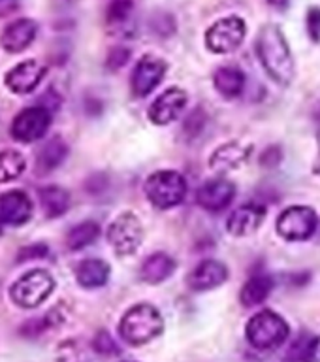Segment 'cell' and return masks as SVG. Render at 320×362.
Masks as SVG:
<instances>
[{
	"mask_svg": "<svg viewBox=\"0 0 320 362\" xmlns=\"http://www.w3.org/2000/svg\"><path fill=\"white\" fill-rule=\"evenodd\" d=\"M59 104H61V96L57 95L55 89H49L38 100V106L44 107V110H47V112H49V113L55 112L57 107H59Z\"/></svg>",
	"mask_w": 320,
	"mask_h": 362,
	"instance_id": "33",
	"label": "cell"
},
{
	"mask_svg": "<svg viewBox=\"0 0 320 362\" xmlns=\"http://www.w3.org/2000/svg\"><path fill=\"white\" fill-rule=\"evenodd\" d=\"M132 8H134V2L132 0H112L107 4L106 17L107 23L112 25H119V23L126 21L132 13Z\"/></svg>",
	"mask_w": 320,
	"mask_h": 362,
	"instance_id": "27",
	"label": "cell"
},
{
	"mask_svg": "<svg viewBox=\"0 0 320 362\" xmlns=\"http://www.w3.org/2000/svg\"><path fill=\"white\" fill-rule=\"evenodd\" d=\"M186 106V93L179 87H170L153 102L149 107V119L155 124H168L179 117L183 107Z\"/></svg>",
	"mask_w": 320,
	"mask_h": 362,
	"instance_id": "13",
	"label": "cell"
},
{
	"mask_svg": "<svg viewBox=\"0 0 320 362\" xmlns=\"http://www.w3.org/2000/svg\"><path fill=\"white\" fill-rule=\"evenodd\" d=\"M51 124V113L40 106H32L23 110L16 115L11 123V136L23 144H32V141L44 138Z\"/></svg>",
	"mask_w": 320,
	"mask_h": 362,
	"instance_id": "9",
	"label": "cell"
},
{
	"mask_svg": "<svg viewBox=\"0 0 320 362\" xmlns=\"http://www.w3.org/2000/svg\"><path fill=\"white\" fill-rule=\"evenodd\" d=\"M68 157L66 141L61 136H53L40 147L38 158H36V168L40 174H47L51 170L59 168Z\"/></svg>",
	"mask_w": 320,
	"mask_h": 362,
	"instance_id": "20",
	"label": "cell"
},
{
	"mask_svg": "<svg viewBox=\"0 0 320 362\" xmlns=\"http://www.w3.org/2000/svg\"><path fill=\"white\" fill-rule=\"evenodd\" d=\"M271 287H273V283H271V279L268 276H264V274L253 276L243 285L242 294H239L242 304L245 308H254V305L262 304L270 296Z\"/></svg>",
	"mask_w": 320,
	"mask_h": 362,
	"instance_id": "24",
	"label": "cell"
},
{
	"mask_svg": "<svg viewBox=\"0 0 320 362\" xmlns=\"http://www.w3.org/2000/svg\"><path fill=\"white\" fill-rule=\"evenodd\" d=\"M319 217L307 206H292L287 208L277 219V232L279 236L288 242H304L315 234Z\"/></svg>",
	"mask_w": 320,
	"mask_h": 362,
	"instance_id": "8",
	"label": "cell"
},
{
	"mask_svg": "<svg viewBox=\"0 0 320 362\" xmlns=\"http://www.w3.org/2000/svg\"><path fill=\"white\" fill-rule=\"evenodd\" d=\"M25 168H27V160L21 153L13 149L0 151V183L17 180L25 172Z\"/></svg>",
	"mask_w": 320,
	"mask_h": 362,
	"instance_id": "26",
	"label": "cell"
},
{
	"mask_svg": "<svg viewBox=\"0 0 320 362\" xmlns=\"http://www.w3.org/2000/svg\"><path fill=\"white\" fill-rule=\"evenodd\" d=\"M0 236H2V221H0Z\"/></svg>",
	"mask_w": 320,
	"mask_h": 362,
	"instance_id": "37",
	"label": "cell"
},
{
	"mask_svg": "<svg viewBox=\"0 0 320 362\" xmlns=\"http://www.w3.org/2000/svg\"><path fill=\"white\" fill-rule=\"evenodd\" d=\"M236 197V185L228 180L206 181L196 192L198 206L208 211H220L228 208Z\"/></svg>",
	"mask_w": 320,
	"mask_h": 362,
	"instance_id": "12",
	"label": "cell"
},
{
	"mask_svg": "<svg viewBox=\"0 0 320 362\" xmlns=\"http://www.w3.org/2000/svg\"><path fill=\"white\" fill-rule=\"evenodd\" d=\"M256 53L266 72L277 83L288 85L294 78V61L285 34L277 25H266L256 38Z\"/></svg>",
	"mask_w": 320,
	"mask_h": 362,
	"instance_id": "1",
	"label": "cell"
},
{
	"mask_svg": "<svg viewBox=\"0 0 320 362\" xmlns=\"http://www.w3.org/2000/svg\"><path fill=\"white\" fill-rule=\"evenodd\" d=\"M213 83L225 98H236L245 87V74L236 66H223L215 72Z\"/></svg>",
	"mask_w": 320,
	"mask_h": 362,
	"instance_id": "23",
	"label": "cell"
},
{
	"mask_svg": "<svg viewBox=\"0 0 320 362\" xmlns=\"http://www.w3.org/2000/svg\"><path fill=\"white\" fill-rule=\"evenodd\" d=\"M106 238L119 257H129V255L136 253L143 242L141 221L132 211H124L109 223Z\"/></svg>",
	"mask_w": 320,
	"mask_h": 362,
	"instance_id": "6",
	"label": "cell"
},
{
	"mask_svg": "<svg viewBox=\"0 0 320 362\" xmlns=\"http://www.w3.org/2000/svg\"><path fill=\"white\" fill-rule=\"evenodd\" d=\"M247 339L254 349L270 351L283 345L288 338V325L275 311L264 310L247 322Z\"/></svg>",
	"mask_w": 320,
	"mask_h": 362,
	"instance_id": "3",
	"label": "cell"
},
{
	"mask_svg": "<svg viewBox=\"0 0 320 362\" xmlns=\"http://www.w3.org/2000/svg\"><path fill=\"white\" fill-rule=\"evenodd\" d=\"M175 272V260L166 253L149 255L140 268V277L149 285L166 281Z\"/></svg>",
	"mask_w": 320,
	"mask_h": 362,
	"instance_id": "19",
	"label": "cell"
},
{
	"mask_svg": "<svg viewBox=\"0 0 320 362\" xmlns=\"http://www.w3.org/2000/svg\"><path fill=\"white\" fill-rule=\"evenodd\" d=\"M130 59V51L126 47H115V49L109 51L107 55V68L109 70H119L123 68Z\"/></svg>",
	"mask_w": 320,
	"mask_h": 362,
	"instance_id": "31",
	"label": "cell"
},
{
	"mask_svg": "<svg viewBox=\"0 0 320 362\" xmlns=\"http://www.w3.org/2000/svg\"><path fill=\"white\" fill-rule=\"evenodd\" d=\"M245 21L242 17L230 16L223 17L217 23H213L206 33V45L209 51L225 55L236 51L245 40Z\"/></svg>",
	"mask_w": 320,
	"mask_h": 362,
	"instance_id": "7",
	"label": "cell"
},
{
	"mask_svg": "<svg viewBox=\"0 0 320 362\" xmlns=\"http://www.w3.org/2000/svg\"><path fill=\"white\" fill-rule=\"evenodd\" d=\"M93 345H95V349L98 351V353H102V355H115V353H119L117 344H115L112 336L107 332H104V330H100V332L96 334Z\"/></svg>",
	"mask_w": 320,
	"mask_h": 362,
	"instance_id": "28",
	"label": "cell"
},
{
	"mask_svg": "<svg viewBox=\"0 0 320 362\" xmlns=\"http://www.w3.org/2000/svg\"><path fill=\"white\" fill-rule=\"evenodd\" d=\"M251 146H243L239 141H230L220 146L209 158V166L215 172H228V170L239 168L251 155Z\"/></svg>",
	"mask_w": 320,
	"mask_h": 362,
	"instance_id": "18",
	"label": "cell"
},
{
	"mask_svg": "<svg viewBox=\"0 0 320 362\" xmlns=\"http://www.w3.org/2000/svg\"><path fill=\"white\" fill-rule=\"evenodd\" d=\"M36 34H38L36 21L21 17V19H16L4 28L0 42H2V47L8 53H21L36 40Z\"/></svg>",
	"mask_w": 320,
	"mask_h": 362,
	"instance_id": "15",
	"label": "cell"
},
{
	"mask_svg": "<svg viewBox=\"0 0 320 362\" xmlns=\"http://www.w3.org/2000/svg\"><path fill=\"white\" fill-rule=\"evenodd\" d=\"M166 62L157 57L146 55L141 57V61L136 64L134 72H132V90L136 96H147L160 81H162L164 74H166Z\"/></svg>",
	"mask_w": 320,
	"mask_h": 362,
	"instance_id": "10",
	"label": "cell"
},
{
	"mask_svg": "<svg viewBox=\"0 0 320 362\" xmlns=\"http://www.w3.org/2000/svg\"><path fill=\"white\" fill-rule=\"evenodd\" d=\"M315 172L316 174H320V132H319V158H316V163H315Z\"/></svg>",
	"mask_w": 320,
	"mask_h": 362,
	"instance_id": "36",
	"label": "cell"
},
{
	"mask_svg": "<svg viewBox=\"0 0 320 362\" xmlns=\"http://www.w3.org/2000/svg\"><path fill=\"white\" fill-rule=\"evenodd\" d=\"M302 361L304 362H320V336L319 338L307 339V344L302 353Z\"/></svg>",
	"mask_w": 320,
	"mask_h": 362,
	"instance_id": "32",
	"label": "cell"
},
{
	"mask_svg": "<svg viewBox=\"0 0 320 362\" xmlns=\"http://www.w3.org/2000/svg\"><path fill=\"white\" fill-rule=\"evenodd\" d=\"M162 315L151 304L132 305L119 322V334L130 345H143L151 341L162 332Z\"/></svg>",
	"mask_w": 320,
	"mask_h": 362,
	"instance_id": "2",
	"label": "cell"
},
{
	"mask_svg": "<svg viewBox=\"0 0 320 362\" xmlns=\"http://www.w3.org/2000/svg\"><path fill=\"white\" fill-rule=\"evenodd\" d=\"M40 204H42V209L45 211V215L49 219H55V217H61L68 211L70 208V194H68L66 189L62 187H42L38 191Z\"/></svg>",
	"mask_w": 320,
	"mask_h": 362,
	"instance_id": "22",
	"label": "cell"
},
{
	"mask_svg": "<svg viewBox=\"0 0 320 362\" xmlns=\"http://www.w3.org/2000/svg\"><path fill=\"white\" fill-rule=\"evenodd\" d=\"M143 189H146L149 202L160 209L179 206L186 197L185 177L172 170H160L149 175Z\"/></svg>",
	"mask_w": 320,
	"mask_h": 362,
	"instance_id": "4",
	"label": "cell"
},
{
	"mask_svg": "<svg viewBox=\"0 0 320 362\" xmlns=\"http://www.w3.org/2000/svg\"><path fill=\"white\" fill-rule=\"evenodd\" d=\"M126 362H134V361H126Z\"/></svg>",
	"mask_w": 320,
	"mask_h": 362,
	"instance_id": "38",
	"label": "cell"
},
{
	"mask_svg": "<svg viewBox=\"0 0 320 362\" xmlns=\"http://www.w3.org/2000/svg\"><path fill=\"white\" fill-rule=\"evenodd\" d=\"M307 33L313 42H320V8L313 6L307 10Z\"/></svg>",
	"mask_w": 320,
	"mask_h": 362,
	"instance_id": "30",
	"label": "cell"
},
{
	"mask_svg": "<svg viewBox=\"0 0 320 362\" xmlns=\"http://www.w3.org/2000/svg\"><path fill=\"white\" fill-rule=\"evenodd\" d=\"M266 219V209L256 204H245L236 211H232L228 221H226V228L232 236H249L259 228Z\"/></svg>",
	"mask_w": 320,
	"mask_h": 362,
	"instance_id": "16",
	"label": "cell"
},
{
	"mask_svg": "<svg viewBox=\"0 0 320 362\" xmlns=\"http://www.w3.org/2000/svg\"><path fill=\"white\" fill-rule=\"evenodd\" d=\"M55 288V279L49 272L42 270H30L27 274H23L10 288L11 300L21 308H36L42 302L49 298V294Z\"/></svg>",
	"mask_w": 320,
	"mask_h": 362,
	"instance_id": "5",
	"label": "cell"
},
{
	"mask_svg": "<svg viewBox=\"0 0 320 362\" xmlns=\"http://www.w3.org/2000/svg\"><path fill=\"white\" fill-rule=\"evenodd\" d=\"M21 0H0V17L11 16L13 11L19 10Z\"/></svg>",
	"mask_w": 320,
	"mask_h": 362,
	"instance_id": "34",
	"label": "cell"
},
{
	"mask_svg": "<svg viewBox=\"0 0 320 362\" xmlns=\"http://www.w3.org/2000/svg\"><path fill=\"white\" fill-rule=\"evenodd\" d=\"M76 279L83 288L104 287L109 279V264L100 259H87L76 268Z\"/></svg>",
	"mask_w": 320,
	"mask_h": 362,
	"instance_id": "21",
	"label": "cell"
},
{
	"mask_svg": "<svg viewBox=\"0 0 320 362\" xmlns=\"http://www.w3.org/2000/svg\"><path fill=\"white\" fill-rule=\"evenodd\" d=\"M100 236V226L95 221H83L79 225L72 226L66 234V245L72 251H79V249L87 247L93 242H96V238Z\"/></svg>",
	"mask_w": 320,
	"mask_h": 362,
	"instance_id": "25",
	"label": "cell"
},
{
	"mask_svg": "<svg viewBox=\"0 0 320 362\" xmlns=\"http://www.w3.org/2000/svg\"><path fill=\"white\" fill-rule=\"evenodd\" d=\"M271 6H275V8H287L288 0H268Z\"/></svg>",
	"mask_w": 320,
	"mask_h": 362,
	"instance_id": "35",
	"label": "cell"
},
{
	"mask_svg": "<svg viewBox=\"0 0 320 362\" xmlns=\"http://www.w3.org/2000/svg\"><path fill=\"white\" fill-rule=\"evenodd\" d=\"M47 253H49V247H47L45 243H34V245L23 247L21 251L17 253V260H19V262H25V260L44 259Z\"/></svg>",
	"mask_w": 320,
	"mask_h": 362,
	"instance_id": "29",
	"label": "cell"
},
{
	"mask_svg": "<svg viewBox=\"0 0 320 362\" xmlns=\"http://www.w3.org/2000/svg\"><path fill=\"white\" fill-rule=\"evenodd\" d=\"M32 217V202L25 191H8L0 194V221L8 225H25Z\"/></svg>",
	"mask_w": 320,
	"mask_h": 362,
	"instance_id": "14",
	"label": "cell"
},
{
	"mask_svg": "<svg viewBox=\"0 0 320 362\" xmlns=\"http://www.w3.org/2000/svg\"><path fill=\"white\" fill-rule=\"evenodd\" d=\"M45 64L40 61H23L6 74V87L17 95L32 93L45 76Z\"/></svg>",
	"mask_w": 320,
	"mask_h": 362,
	"instance_id": "11",
	"label": "cell"
},
{
	"mask_svg": "<svg viewBox=\"0 0 320 362\" xmlns=\"http://www.w3.org/2000/svg\"><path fill=\"white\" fill-rule=\"evenodd\" d=\"M228 279V270L219 260H203L191 272L189 287L192 291H211Z\"/></svg>",
	"mask_w": 320,
	"mask_h": 362,
	"instance_id": "17",
	"label": "cell"
}]
</instances>
